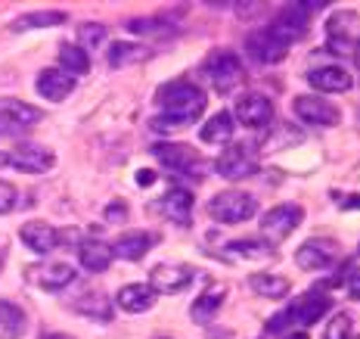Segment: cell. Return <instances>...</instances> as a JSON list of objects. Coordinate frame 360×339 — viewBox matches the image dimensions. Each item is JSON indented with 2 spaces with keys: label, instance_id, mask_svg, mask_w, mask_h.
<instances>
[{
  "label": "cell",
  "instance_id": "1",
  "mask_svg": "<svg viewBox=\"0 0 360 339\" xmlns=\"http://www.w3.org/2000/svg\"><path fill=\"white\" fill-rule=\"evenodd\" d=\"M155 100L162 106V118H153V128L162 134L193 125L205 112V94L193 81H168V85L159 87Z\"/></svg>",
  "mask_w": 360,
  "mask_h": 339
},
{
  "label": "cell",
  "instance_id": "2",
  "mask_svg": "<svg viewBox=\"0 0 360 339\" xmlns=\"http://www.w3.org/2000/svg\"><path fill=\"white\" fill-rule=\"evenodd\" d=\"M329 296L326 292H304L302 299H295L286 312L274 314V318L267 321V333H286V330H295V327H311V323H317L323 314L329 312Z\"/></svg>",
  "mask_w": 360,
  "mask_h": 339
},
{
  "label": "cell",
  "instance_id": "3",
  "mask_svg": "<svg viewBox=\"0 0 360 339\" xmlns=\"http://www.w3.org/2000/svg\"><path fill=\"white\" fill-rule=\"evenodd\" d=\"M323 6H329L326 0H302V4H289V6H283L280 13H276V19L270 22V28H274L276 35L283 37V41L289 44H295L298 37H304V32H307V25H311V16L317 10H323Z\"/></svg>",
  "mask_w": 360,
  "mask_h": 339
},
{
  "label": "cell",
  "instance_id": "4",
  "mask_svg": "<svg viewBox=\"0 0 360 339\" xmlns=\"http://www.w3.org/2000/svg\"><path fill=\"white\" fill-rule=\"evenodd\" d=\"M258 212V202L245 190H221L208 202V215L221 224H243Z\"/></svg>",
  "mask_w": 360,
  "mask_h": 339
},
{
  "label": "cell",
  "instance_id": "5",
  "mask_svg": "<svg viewBox=\"0 0 360 339\" xmlns=\"http://www.w3.org/2000/svg\"><path fill=\"white\" fill-rule=\"evenodd\" d=\"M205 75L212 78V87L217 94H230L243 85V59L233 50H214L205 63Z\"/></svg>",
  "mask_w": 360,
  "mask_h": 339
},
{
  "label": "cell",
  "instance_id": "6",
  "mask_svg": "<svg viewBox=\"0 0 360 339\" xmlns=\"http://www.w3.org/2000/svg\"><path fill=\"white\" fill-rule=\"evenodd\" d=\"M153 156L165 165V168L177 171V175H193V178L205 175V162H202V156L193 147H186V143H155Z\"/></svg>",
  "mask_w": 360,
  "mask_h": 339
},
{
  "label": "cell",
  "instance_id": "7",
  "mask_svg": "<svg viewBox=\"0 0 360 339\" xmlns=\"http://www.w3.org/2000/svg\"><path fill=\"white\" fill-rule=\"evenodd\" d=\"M302 221H304V209L295 206V202H283V206H274L264 218H261V230H264L267 243L276 246L286 237H292V230H295Z\"/></svg>",
  "mask_w": 360,
  "mask_h": 339
},
{
  "label": "cell",
  "instance_id": "8",
  "mask_svg": "<svg viewBox=\"0 0 360 339\" xmlns=\"http://www.w3.org/2000/svg\"><path fill=\"white\" fill-rule=\"evenodd\" d=\"M41 122V109L25 100H13V97H0V137H13V134L25 131Z\"/></svg>",
  "mask_w": 360,
  "mask_h": 339
},
{
  "label": "cell",
  "instance_id": "9",
  "mask_svg": "<svg viewBox=\"0 0 360 339\" xmlns=\"http://www.w3.org/2000/svg\"><path fill=\"white\" fill-rule=\"evenodd\" d=\"M286 50H289V44L283 41L270 25L258 28V32H252L249 37H245V54L261 66H276L283 56H286Z\"/></svg>",
  "mask_w": 360,
  "mask_h": 339
},
{
  "label": "cell",
  "instance_id": "10",
  "mask_svg": "<svg viewBox=\"0 0 360 339\" xmlns=\"http://www.w3.org/2000/svg\"><path fill=\"white\" fill-rule=\"evenodd\" d=\"M214 168H217V175L227 178V180H243V178H249L258 171V159H255L249 143H233V147H227L221 156H217Z\"/></svg>",
  "mask_w": 360,
  "mask_h": 339
},
{
  "label": "cell",
  "instance_id": "11",
  "mask_svg": "<svg viewBox=\"0 0 360 339\" xmlns=\"http://www.w3.org/2000/svg\"><path fill=\"white\" fill-rule=\"evenodd\" d=\"M292 109H295V116L302 118L304 125H317V128H333L342 122V112L333 106L329 100L317 94H302L295 97V103H292Z\"/></svg>",
  "mask_w": 360,
  "mask_h": 339
},
{
  "label": "cell",
  "instance_id": "12",
  "mask_svg": "<svg viewBox=\"0 0 360 339\" xmlns=\"http://www.w3.org/2000/svg\"><path fill=\"white\" fill-rule=\"evenodd\" d=\"M193 271L190 265H180V261H162L149 271V286L155 292H165V296H174V292H184L186 286L193 283Z\"/></svg>",
  "mask_w": 360,
  "mask_h": 339
},
{
  "label": "cell",
  "instance_id": "13",
  "mask_svg": "<svg viewBox=\"0 0 360 339\" xmlns=\"http://www.w3.org/2000/svg\"><path fill=\"white\" fill-rule=\"evenodd\" d=\"M339 243L335 240H326V237H317V240H307V243L298 246L295 252V261L302 271H323L329 265H335L339 261Z\"/></svg>",
  "mask_w": 360,
  "mask_h": 339
},
{
  "label": "cell",
  "instance_id": "14",
  "mask_svg": "<svg viewBox=\"0 0 360 339\" xmlns=\"http://www.w3.org/2000/svg\"><path fill=\"white\" fill-rule=\"evenodd\" d=\"M53 162H56L53 149L41 147V143H19V147L6 156V165L25 171V175H44V171L53 168Z\"/></svg>",
  "mask_w": 360,
  "mask_h": 339
},
{
  "label": "cell",
  "instance_id": "15",
  "mask_svg": "<svg viewBox=\"0 0 360 339\" xmlns=\"http://www.w3.org/2000/svg\"><path fill=\"white\" fill-rule=\"evenodd\" d=\"M28 277H34V283L41 286V290L59 292L78 281V271H75L69 261H47V265H37L28 271Z\"/></svg>",
  "mask_w": 360,
  "mask_h": 339
},
{
  "label": "cell",
  "instance_id": "16",
  "mask_svg": "<svg viewBox=\"0 0 360 339\" xmlns=\"http://www.w3.org/2000/svg\"><path fill=\"white\" fill-rule=\"evenodd\" d=\"M236 118L245 128H267L274 122V103L264 94H245L236 103Z\"/></svg>",
  "mask_w": 360,
  "mask_h": 339
},
{
  "label": "cell",
  "instance_id": "17",
  "mask_svg": "<svg viewBox=\"0 0 360 339\" xmlns=\"http://www.w3.org/2000/svg\"><path fill=\"white\" fill-rule=\"evenodd\" d=\"M19 237H22V243L37 255H47L59 246V230L47 221H25L19 230Z\"/></svg>",
  "mask_w": 360,
  "mask_h": 339
},
{
  "label": "cell",
  "instance_id": "18",
  "mask_svg": "<svg viewBox=\"0 0 360 339\" xmlns=\"http://www.w3.org/2000/svg\"><path fill=\"white\" fill-rule=\"evenodd\" d=\"M155 206H159V212L168 218V221L180 224V228H186V224L193 221V193L184 190V187H174V190H168L159 202H155Z\"/></svg>",
  "mask_w": 360,
  "mask_h": 339
},
{
  "label": "cell",
  "instance_id": "19",
  "mask_svg": "<svg viewBox=\"0 0 360 339\" xmlns=\"http://www.w3.org/2000/svg\"><path fill=\"white\" fill-rule=\"evenodd\" d=\"M112 259H115V252H112V246L106 240L94 237V240L78 243V261L84 271H90V274H103V271L112 265Z\"/></svg>",
  "mask_w": 360,
  "mask_h": 339
},
{
  "label": "cell",
  "instance_id": "20",
  "mask_svg": "<svg viewBox=\"0 0 360 339\" xmlns=\"http://www.w3.org/2000/svg\"><path fill=\"white\" fill-rule=\"evenodd\" d=\"M72 90H75V78L65 75L63 69H44L41 75H37V94H41L44 100L63 103Z\"/></svg>",
  "mask_w": 360,
  "mask_h": 339
},
{
  "label": "cell",
  "instance_id": "21",
  "mask_svg": "<svg viewBox=\"0 0 360 339\" xmlns=\"http://www.w3.org/2000/svg\"><path fill=\"white\" fill-rule=\"evenodd\" d=\"M307 81L320 94H345V90H351V75L342 66H320V69L307 72Z\"/></svg>",
  "mask_w": 360,
  "mask_h": 339
},
{
  "label": "cell",
  "instance_id": "22",
  "mask_svg": "<svg viewBox=\"0 0 360 339\" xmlns=\"http://www.w3.org/2000/svg\"><path fill=\"white\" fill-rule=\"evenodd\" d=\"M115 305L127 314H140V312H149L155 305V290L149 283H131V286H122L115 296Z\"/></svg>",
  "mask_w": 360,
  "mask_h": 339
},
{
  "label": "cell",
  "instance_id": "23",
  "mask_svg": "<svg viewBox=\"0 0 360 339\" xmlns=\"http://www.w3.org/2000/svg\"><path fill=\"white\" fill-rule=\"evenodd\" d=\"M155 246V237L153 233H143V230H127L122 237L115 240V246H112V252L118 255V259L124 261H140L143 255Z\"/></svg>",
  "mask_w": 360,
  "mask_h": 339
},
{
  "label": "cell",
  "instance_id": "24",
  "mask_svg": "<svg viewBox=\"0 0 360 339\" xmlns=\"http://www.w3.org/2000/svg\"><path fill=\"white\" fill-rule=\"evenodd\" d=\"M28 330V314L16 302L0 296V339H22Z\"/></svg>",
  "mask_w": 360,
  "mask_h": 339
},
{
  "label": "cell",
  "instance_id": "25",
  "mask_svg": "<svg viewBox=\"0 0 360 339\" xmlns=\"http://www.w3.org/2000/svg\"><path fill=\"white\" fill-rule=\"evenodd\" d=\"M326 32H329V37H333L335 47H348V44L357 37V32H360V16L357 13H351V10L335 13V16L326 22Z\"/></svg>",
  "mask_w": 360,
  "mask_h": 339
},
{
  "label": "cell",
  "instance_id": "26",
  "mask_svg": "<svg viewBox=\"0 0 360 339\" xmlns=\"http://www.w3.org/2000/svg\"><path fill=\"white\" fill-rule=\"evenodd\" d=\"M224 296H227V290H224V286H214V290L202 292L196 302H193V308H190V318L196 321V323H208L217 314V308H221Z\"/></svg>",
  "mask_w": 360,
  "mask_h": 339
},
{
  "label": "cell",
  "instance_id": "27",
  "mask_svg": "<svg viewBox=\"0 0 360 339\" xmlns=\"http://www.w3.org/2000/svg\"><path fill=\"white\" fill-rule=\"evenodd\" d=\"M199 137L205 143H227L233 137V116H230V112H217V116H212L205 125H202Z\"/></svg>",
  "mask_w": 360,
  "mask_h": 339
},
{
  "label": "cell",
  "instance_id": "28",
  "mask_svg": "<svg viewBox=\"0 0 360 339\" xmlns=\"http://www.w3.org/2000/svg\"><path fill=\"white\" fill-rule=\"evenodd\" d=\"M224 252L236 255V259H270V255H274V246H270L264 237L261 240L245 237V240H233V243H227L224 246Z\"/></svg>",
  "mask_w": 360,
  "mask_h": 339
},
{
  "label": "cell",
  "instance_id": "29",
  "mask_svg": "<svg viewBox=\"0 0 360 339\" xmlns=\"http://www.w3.org/2000/svg\"><path fill=\"white\" fill-rule=\"evenodd\" d=\"M59 69L65 75H84L90 69V56L84 54V47H78V44H63L59 47Z\"/></svg>",
  "mask_w": 360,
  "mask_h": 339
},
{
  "label": "cell",
  "instance_id": "30",
  "mask_svg": "<svg viewBox=\"0 0 360 339\" xmlns=\"http://www.w3.org/2000/svg\"><path fill=\"white\" fill-rule=\"evenodd\" d=\"M252 290L258 292V296H267V299H283L289 296V281L280 274H252L249 277Z\"/></svg>",
  "mask_w": 360,
  "mask_h": 339
},
{
  "label": "cell",
  "instance_id": "31",
  "mask_svg": "<svg viewBox=\"0 0 360 339\" xmlns=\"http://www.w3.org/2000/svg\"><path fill=\"white\" fill-rule=\"evenodd\" d=\"M140 59H146V47H140V44H112L109 47V66L112 69H124V66L131 63H140Z\"/></svg>",
  "mask_w": 360,
  "mask_h": 339
},
{
  "label": "cell",
  "instance_id": "32",
  "mask_svg": "<svg viewBox=\"0 0 360 339\" xmlns=\"http://www.w3.org/2000/svg\"><path fill=\"white\" fill-rule=\"evenodd\" d=\"M65 13H25L13 22V32H32V28H47V25H63Z\"/></svg>",
  "mask_w": 360,
  "mask_h": 339
},
{
  "label": "cell",
  "instance_id": "33",
  "mask_svg": "<svg viewBox=\"0 0 360 339\" xmlns=\"http://www.w3.org/2000/svg\"><path fill=\"white\" fill-rule=\"evenodd\" d=\"M75 308H78L81 314H90V318H103V321H106L109 314H112V308L106 305V296H103V292H94V296L78 299V302H75Z\"/></svg>",
  "mask_w": 360,
  "mask_h": 339
},
{
  "label": "cell",
  "instance_id": "34",
  "mask_svg": "<svg viewBox=\"0 0 360 339\" xmlns=\"http://www.w3.org/2000/svg\"><path fill=\"white\" fill-rule=\"evenodd\" d=\"M78 41L84 44V54H87V50H96L103 41H106V28L94 25V22H84V25H81V32H78Z\"/></svg>",
  "mask_w": 360,
  "mask_h": 339
},
{
  "label": "cell",
  "instance_id": "35",
  "mask_svg": "<svg viewBox=\"0 0 360 339\" xmlns=\"http://www.w3.org/2000/svg\"><path fill=\"white\" fill-rule=\"evenodd\" d=\"M134 35H159V32H171V25H165L162 19H131L127 22Z\"/></svg>",
  "mask_w": 360,
  "mask_h": 339
},
{
  "label": "cell",
  "instance_id": "36",
  "mask_svg": "<svg viewBox=\"0 0 360 339\" xmlns=\"http://www.w3.org/2000/svg\"><path fill=\"white\" fill-rule=\"evenodd\" d=\"M323 339H351V318L348 314H335V318L329 321Z\"/></svg>",
  "mask_w": 360,
  "mask_h": 339
},
{
  "label": "cell",
  "instance_id": "37",
  "mask_svg": "<svg viewBox=\"0 0 360 339\" xmlns=\"http://www.w3.org/2000/svg\"><path fill=\"white\" fill-rule=\"evenodd\" d=\"M16 202H19V190L13 184H6V180H0V215H10L16 209Z\"/></svg>",
  "mask_w": 360,
  "mask_h": 339
},
{
  "label": "cell",
  "instance_id": "38",
  "mask_svg": "<svg viewBox=\"0 0 360 339\" xmlns=\"http://www.w3.org/2000/svg\"><path fill=\"white\" fill-rule=\"evenodd\" d=\"M106 218H109V221H124V218H127V206L122 199L109 202V206H106Z\"/></svg>",
  "mask_w": 360,
  "mask_h": 339
},
{
  "label": "cell",
  "instance_id": "39",
  "mask_svg": "<svg viewBox=\"0 0 360 339\" xmlns=\"http://www.w3.org/2000/svg\"><path fill=\"white\" fill-rule=\"evenodd\" d=\"M345 286H348V296L360 302V271H351L348 281H345Z\"/></svg>",
  "mask_w": 360,
  "mask_h": 339
},
{
  "label": "cell",
  "instance_id": "40",
  "mask_svg": "<svg viewBox=\"0 0 360 339\" xmlns=\"http://www.w3.org/2000/svg\"><path fill=\"white\" fill-rule=\"evenodd\" d=\"M335 199H339L342 209H360V193H335Z\"/></svg>",
  "mask_w": 360,
  "mask_h": 339
},
{
  "label": "cell",
  "instance_id": "41",
  "mask_svg": "<svg viewBox=\"0 0 360 339\" xmlns=\"http://www.w3.org/2000/svg\"><path fill=\"white\" fill-rule=\"evenodd\" d=\"M75 243H78V228L59 230V246H75Z\"/></svg>",
  "mask_w": 360,
  "mask_h": 339
},
{
  "label": "cell",
  "instance_id": "42",
  "mask_svg": "<svg viewBox=\"0 0 360 339\" xmlns=\"http://www.w3.org/2000/svg\"><path fill=\"white\" fill-rule=\"evenodd\" d=\"M149 184H155V171L140 168V171H137V187H149Z\"/></svg>",
  "mask_w": 360,
  "mask_h": 339
},
{
  "label": "cell",
  "instance_id": "43",
  "mask_svg": "<svg viewBox=\"0 0 360 339\" xmlns=\"http://www.w3.org/2000/svg\"><path fill=\"white\" fill-rule=\"evenodd\" d=\"M6 255H10V240L0 233V271H4V261H6Z\"/></svg>",
  "mask_w": 360,
  "mask_h": 339
},
{
  "label": "cell",
  "instance_id": "44",
  "mask_svg": "<svg viewBox=\"0 0 360 339\" xmlns=\"http://www.w3.org/2000/svg\"><path fill=\"white\" fill-rule=\"evenodd\" d=\"M41 339H72V336H65V333H44Z\"/></svg>",
  "mask_w": 360,
  "mask_h": 339
},
{
  "label": "cell",
  "instance_id": "45",
  "mask_svg": "<svg viewBox=\"0 0 360 339\" xmlns=\"http://www.w3.org/2000/svg\"><path fill=\"white\" fill-rule=\"evenodd\" d=\"M354 63H357V69H360V41H357V47H354Z\"/></svg>",
  "mask_w": 360,
  "mask_h": 339
},
{
  "label": "cell",
  "instance_id": "46",
  "mask_svg": "<svg viewBox=\"0 0 360 339\" xmlns=\"http://www.w3.org/2000/svg\"><path fill=\"white\" fill-rule=\"evenodd\" d=\"M286 339H307V333H292V336H286Z\"/></svg>",
  "mask_w": 360,
  "mask_h": 339
},
{
  "label": "cell",
  "instance_id": "47",
  "mask_svg": "<svg viewBox=\"0 0 360 339\" xmlns=\"http://www.w3.org/2000/svg\"><path fill=\"white\" fill-rule=\"evenodd\" d=\"M4 165H6V153H0V168H4Z\"/></svg>",
  "mask_w": 360,
  "mask_h": 339
},
{
  "label": "cell",
  "instance_id": "48",
  "mask_svg": "<svg viewBox=\"0 0 360 339\" xmlns=\"http://www.w3.org/2000/svg\"><path fill=\"white\" fill-rule=\"evenodd\" d=\"M155 339H168V336H155Z\"/></svg>",
  "mask_w": 360,
  "mask_h": 339
},
{
  "label": "cell",
  "instance_id": "49",
  "mask_svg": "<svg viewBox=\"0 0 360 339\" xmlns=\"http://www.w3.org/2000/svg\"><path fill=\"white\" fill-rule=\"evenodd\" d=\"M357 339H360V336H357Z\"/></svg>",
  "mask_w": 360,
  "mask_h": 339
}]
</instances>
